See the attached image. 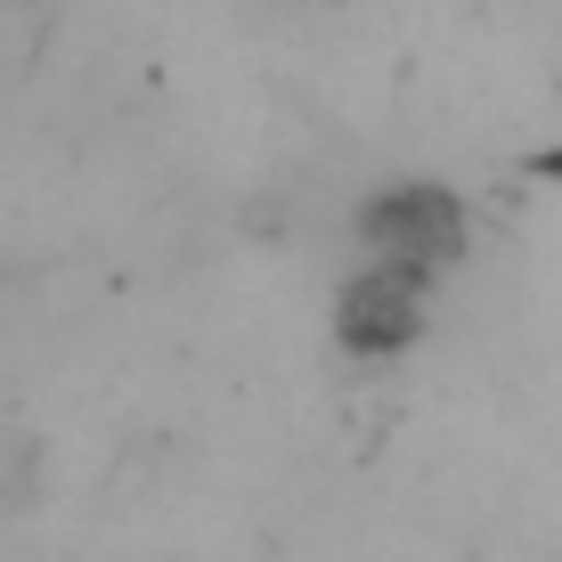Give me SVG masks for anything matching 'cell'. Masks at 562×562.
<instances>
[{"label":"cell","instance_id":"obj_2","mask_svg":"<svg viewBox=\"0 0 562 562\" xmlns=\"http://www.w3.org/2000/svg\"><path fill=\"white\" fill-rule=\"evenodd\" d=\"M424 294H432V278H424V269H400V261H367L359 278H342V294H335L342 351H359V359L408 351L424 335Z\"/></svg>","mask_w":562,"mask_h":562},{"label":"cell","instance_id":"obj_1","mask_svg":"<svg viewBox=\"0 0 562 562\" xmlns=\"http://www.w3.org/2000/svg\"><path fill=\"white\" fill-rule=\"evenodd\" d=\"M351 228L367 237V254H375V261L424 269V278L464 254V204L440 180H392V188H375V196L359 204Z\"/></svg>","mask_w":562,"mask_h":562}]
</instances>
